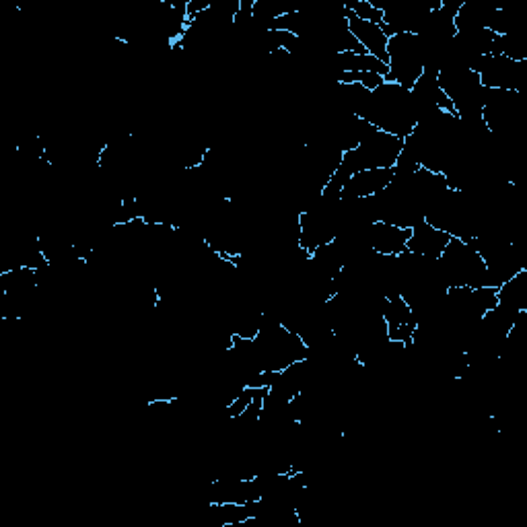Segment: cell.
<instances>
[{"mask_svg":"<svg viewBox=\"0 0 527 527\" xmlns=\"http://www.w3.org/2000/svg\"><path fill=\"white\" fill-rule=\"evenodd\" d=\"M429 112L433 110H427L425 105L414 97L412 91L385 81L379 89L369 93L357 118L375 126L381 132H388L404 140L414 132L416 124Z\"/></svg>","mask_w":527,"mask_h":527,"instance_id":"6da1fadb","label":"cell"},{"mask_svg":"<svg viewBox=\"0 0 527 527\" xmlns=\"http://www.w3.org/2000/svg\"><path fill=\"white\" fill-rule=\"evenodd\" d=\"M429 42L425 35L416 33H398L392 35L388 42V68L390 73L385 77L388 83H396L408 91L416 85L420 75L425 73L429 62Z\"/></svg>","mask_w":527,"mask_h":527,"instance_id":"7a4b0ae2","label":"cell"},{"mask_svg":"<svg viewBox=\"0 0 527 527\" xmlns=\"http://www.w3.org/2000/svg\"><path fill=\"white\" fill-rule=\"evenodd\" d=\"M437 272L443 285L449 287H482L486 264L472 241L451 237L441 258L437 260Z\"/></svg>","mask_w":527,"mask_h":527,"instance_id":"3957f363","label":"cell"},{"mask_svg":"<svg viewBox=\"0 0 527 527\" xmlns=\"http://www.w3.org/2000/svg\"><path fill=\"white\" fill-rule=\"evenodd\" d=\"M381 318L385 324V332H388V340L406 346L412 344L418 330V318L402 295L385 297L381 301Z\"/></svg>","mask_w":527,"mask_h":527,"instance_id":"277c9868","label":"cell"},{"mask_svg":"<svg viewBox=\"0 0 527 527\" xmlns=\"http://www.w3.org/2000/svg\"><path fill=\"white\" fill-rule=\"evenodd\" d=\"M412 229H402L390 223H371L361 229V241L365 248L383 258H396L406 252V243Z\"/></svg>","mask_w":527,"mask_h":527,"instance_id":"5b68a950","label":"cell"},{"mask_svg":"<svg viewBox=\"0 0 527 527\" xmlns=\"http://www.w3.org/2000/svg\"><path fill=\"white\" fill-rule=\"evenodd\" d=\"M396 169H365L357 171L348 178V182L342 188L340 202H353V200H365L371 196L381 194L394 182Z\"/></svg>","mask_w":527,"mask_h":527,"instance_id":"8992f818","label":"cell"},{"mask_svg":"<svg viewBox=\"0 0 527 527\" xmlns=\"http://www.w3.org/2000/svg\"><path fill=\"white\" fill-rule=\"evenodd\" d=\"M449 239L451 237L445 231H439L427 221H420L412 227L410 239L406 243V252L427 260H439L443 250L447 248Z\"/></svg>","mask_w":527,"mask_h":527,"instance_id":"52a82bcc","label":"cell"},{"mask_svg":"<svg viewBox=\"0 0 527 527\" xmlns=\"http://www.w3.org/2000/svg\"><path fill=\"white\" fill-rule=\"evenodd\" d=\"M344 15H346V21H348L350 33L355 35V40L361 44V48L367 54H371V56L379 58L381 62L388 64V60H390L388 58V42H390V38H388V35H385L383 27L377 25V23L363 21V19L355 17L353 13H348L346 9H344Z\"/></svg>","mask_w":527,"mask_h":527,"instance_id":"ba28073f","label":"cell"},{"mask_svg":"<svg viewBox=\"0 0 527 527\" xmlns=\"http://www.w3.org/2000/svg\"><path fill=\"white\" fill-rule=\"evenodd\" d=\"M330 62L338 68V75L340 73H375L381 75L383 79L388 77L390 68L385 62H381L379 58L371 56V54H336L330 58Z\"/></svg>","mask_w":527,"mask_h":527,"instance_id":"9c48e42d","label":"cell"},{"mask_svg":"<svg viewBox=\"0 0 527 527\" xmlns=\"http://www.w3.org/2000/svg\"><path fill=\"white\" fill-rule=\"evenodd\" d=\"M344 9H346L348 13H353L355 17L363 19V21L383 25V11L377 9V7L371 3V0H346Z\"/></svg>","mask_w":527,"mask_h":527,"instance_id":"30bf717a","label":"cell"},{"mask_svg":"<svg viewBox=\"0 0 527 527\" xmlns=\"http://www.w3.org/2000/svg\"><path fill=\"white\" fill-rule=\"evenodd\" d=\"M336 81L338 85H359L363 89H367L369 93H373L375 89H379L385 79L381 75H375V73H340L336 75Z\"/></svg>","mask_w":527,"mask_h":527,"instance_id":"8fae6325","label":"cell"}]
</instances>
